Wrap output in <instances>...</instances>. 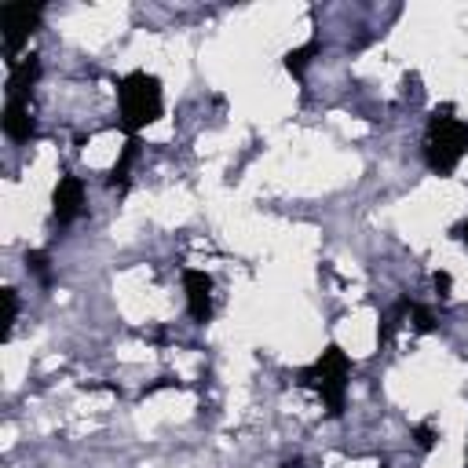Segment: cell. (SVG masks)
I'll list each match as a JSON object with an SVG mask.
<instances>
[{
    "instance_id": "12",
    "label": "cell",
    "mask_w": 468,
    "mask_h": 468,
    "mask_svg": "<svg viewBox=\"0 0 468 468\" xmlns=\"http://www.w3.org/2000/svg\"><path fill=\"white\" fill-rule=\"evenodd\" d=\"M15 314H18V300H15V289H4V336H7V329L15 325Z\"/></svg>"
},
{
    "instance_id": "11",
    "label": "cell",
    "mask_w": 468,
    "mask_h": 468,
    "mask_svg": "<svg viewBox=\"0 0 468 468\" xmlns=\"http://www.w3.org/2000/svg\"><path fill=\"white\" fill-rule=\"evenodd\" d=\"M51 260H48V252H40V249H33V252H26V267L40 278V282H51V267H48Z\"/></svg>"
},
{
    "instance_id": "2",
    "label": "cell",
    "mask_w": 468,
    "mask_h": 468,
    "mask_svg": "<svg viewBox=\"0 0 468 468\" xmlns=\"http://www.w3.org/2000/svg\"><path fill=\"white\" fill-rule=\"evenodd\" d=\"M117 106H121V128L135 135L139 128L154 124L165 113V91L161 80L146 69H132L117 80Z\"/></svg>"
},
{
    "instance_id": "10",
    "label": "cell",
    "mask_w": 468,
    "mask_h": 468,
    "mask_svg": "<svg viewBox=\"0 0 468 468\" xmlns=\"http://www.w3.org/2000/svg\"><path fill=\"white\" fill-rule=\"evenodd\" d=\"M314 51H318V40H307V44L292 48V51L285 55V69H289L292 77H303V69H307V62H311Z\"/></svg>"
},
{
    "instance_id": "6",
    "label": "cell",
    "mask_w": 468,
    "mask_h": 468,
    "mask_svg": "<svg viewBox=\"0 0 468 468\" xmlns=\"http://www.w3.org/2000/svg\"><path fill=\"white\" fill-rule=\"evenodd\" d=\"M183 289H186V311L194 322H208L212 318V278L197 267L183 271Z\"/></svg>"
},
{
    "instance_id": "14",
    "label": "cell",
    "mask_w": 468,
    "mask_h": 468,
    "mask_svg": "<svg viewBox=\"0 0 468 468\" xmlns=\"http://www.w3.org/2000/svg\"><path fill=\"white\" fill-rule=\"evenodd\" d=\"M435 289H439V296H450V274L446 271H435Z\"/></svg>"
},
{
    "instance_id": "4",
    "label": "cell",
    "mask_w": 468,
    "mask_h": 468,
    "mask_svg": "<svg viewBox=\"0 0 468 468\" xmlns=\"http://www.w3.org/2000/svg\"><path fill=\"white\" fill-rule=\"evenodd\" d=\"M40 15H44V4H4V7H0V29H4V55H7V66L15 62V55L22 51V44L37 33Z\"/></svg>"
},
{
    "instance_id": "7",
    "label": "cell",
    "mask_w": 468,
    "mask_h": 468,
    "mask_svg": "<svg viewBox=\"0 0 468 468\" xmlns=\"http://www.w3.org/2000/svg\"><path fill=\"white\" fill-rule=\"evenodd\" d=\"M37 132V121L29 113V99H7L4 102V135L15 143H29Z\"/></svg>"
},
{
    "instance_id": "3",
    "label": "cell",
    "mask_w": 468,
    "mask_h": 468,
    "mask_svg": "<svg viewBox=\"0 0 468 468\" xmlns=\"http://www.w3.org/2000/svg\"><path fill=\"white\" fill-rule=\"evenodd\" d=\"M347 377H351V358H347L336 344H329V347L300 373V384L318 391V399L325 402L329 417H340V413H344V399H347Z\"/></svg>"
},
{
    "instance_id": "8",
    "label": "cell",
    "mask_w": 468,
    "mask_h": 468,
    "mask_svg": "<svg viewBox=\"0 0 468 468\" xmlns=\"http://www.w3.org/2000/svg\"><path fill=\"white\" fill-rule=\"evenodd\" d=\"M40 77V55H22L7 69V99H29L33 84Z\"/></svg>"
},
{
    "instance_id": "5",
    "label": "cell",
    "mask_w": 468,
    "mask_h": 468,
    "mask_svg": "<svg viewBox=\"0 0 468 468\" xmlns=\"http://www.w3.org/2000/svg\"><path fill=\"white\" fill-rule=\"evenodd\" d=\"M84 208V179L80 176H58L51 194V212L58 223H73Z\"/></svg>"
},
{
    "instance_id": "16",
    "label": "cell",
    "mask_w": 468,
    "mask_h": 468,
    "mask_svg": "<svg viewBox=\"0 0 468 468\" xmlns=\"http://www.w3.org/2000/svg\"><path fill=\"white\" fill-rule=\"evenodd\" d=\"M285 468H303V464H300V461H296V464H285Z\"/></svg>"
},
{
    "instance_id": "9",
    "label": "cell",
    "mask_w": 468,
    "mask_h": 468,
    "mask_svg": "<svg viewBox=\"0 0 468 468\" xmlns=\"http://www.w3.org/2000/svg\"><path fill=\"white\" fill-rule=\"evenodd\" d=\"M135 157H139V139H135V135H128V143H124L121 157L113 161V172H110V186H124V183H128V172H132Z\"/></svg>"
},
{
    "instance_id": "1",
    "label": "cell",
    "mask_w": 468,
    "mask_h": 468,
    "mask_svg": "<svg viewBox=\"0 0 468 468\" xmlns=\"http://www.w3.org/2000/svg\"><path fill=\"white\" fill-rule=\"evenodd\" d=\"M464 154H468V124L457 117L450 102L435 106L428 117V132H424V165L435 176H453Z\"/></svg>"
},
{
    "instance_id": "15",
    "label": "cell",
    "mask_w": 468,
    "mask_h": 468,
    "mask_svg": "<svg viewBox=\"0 0 468 468\" xmlns=\"http://www.w3.org/2000/svg\"><path fill=\"white\" fill-rule=\"evenodd\" d=\"M453 238H457L461 245H468V223H457V227H453Z\"/></svg>"
},
{
    "instance_id": "13",
    "label": "cell",
    "mask_w": 468,
    "mask_h": 468,
    "mask_svg": "<svg viewBox=\"0 0 468 468\" xmlns=\"http://www.w3.org/2000/svg\"><path fill=\"white\" fill-rule=\"evenodd\" d=\"M417 446H420V450H431V446H435V431H431L428 424L417 428Z\"/></svg>"
}]
</instances>
